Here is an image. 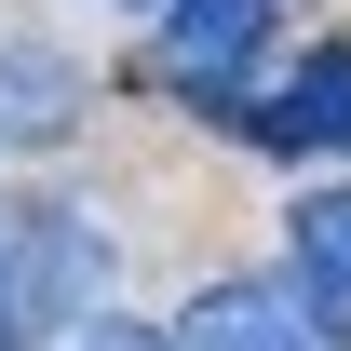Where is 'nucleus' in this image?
<instances>
[{
    "label": "nucleus",
    "instance_id": "2",
    "mask_svg": "<svg viewBox=\"0 0 351 351\" xmlns=\"http://www.w3.org/2000/svg\"><path fill=\"white\" fill-rule=\"evenodd\" d=\"M270 27H284V0H176V27H162L176 95H230V82L270 54Z\"/></svg>",
    "mask_w": 351,
    "mask_h": 351
},
{
    "label": "nucleus",
    "instance_id": "4",
    "mask_svg": "<svg viewBox=\"0 0 351 351\" xmlns=\"http://www.w3.org/2000/svg\"><path fill=\"white\" fill-rule=\"evenodd\" d=\"M257 149H284V162H298V149H351V41L298 54V82L257 108Z\"/></svg>",
    "mask_w": 351,
    "mask_h": 351
},
{
    "label": "nucleus",
    "instance_id": "7",
    "mask_svg": "<svg viewBox=\"0 0 351 351\" xmlns=\"http://www.w3.org/2000/svg\"><path fill=\"white\" fill-rule=\"evenodd\" d=\"M54 351H176V338H149V324H68Z\"/></svg>",
    "mask_w": 351,
    "mask_h": 351
},
{
    "label": "nucleus",
    "instance_id": "5",
    "mask_svg": "<svg viewBox=\"0 0 351 351\" xmlns=\"http://www.w3.org/2000/svg\"><path fill=\"white\" fill-rule=\"evenodd\" d=\"M284 243H298V311L311 324H351V189H298Z\"/></svg>",
    "mask_w": 351,
    "mask_h": 351
},
{
    "label": "nucleus",
    "instance_id": "6",
    "mask_svg": "<svg viewBox=\"0 0 351 351\" xmlns=\"http://www.w3.org/2000/svg\"><path fill=\"white\" fill-rule=\"evenodd\" d=\"M82 108V82L54 68V54H27V41H0V135H54Z\"/></svg>",
    "mask_w": 351,
    "mask_h": 351
},
{
    "label": "nucleus",
    "instance_id": "3",
    "mask_svg": "<svg viewBox=\"0 0 351 351\" xmlns=\"http://www.w3.org/2000/svg\"><path fill=\"white\" fill-rule=\"evenodd\" d=\"M176 351H324V324L284 284H203L189 324H176Z\"/></svg>",
    "mask_w": 351,
    "mask_h": 351
},
{
    "label": "nucleus",
    "instance_id": "8",
    "mask_svg": "<svg viewBox=\"0 0 351 351\" xmlns=\"http://www.w3.org/2000/svg\"><path fill=\"white\" fill-rule=\"evenodd\" d=\"M0 351H27V324H14V284H0Z\"/></svg>",
    "mask_w": 351,
    "mask_h": 351
},
{
    "label": "nucleus",
    "instance_id": "1",
    "mask_svg": "<svg viewBox=\"0 0 351 351\" xmlns=\"http://www.w3.org/2000/svg\"><path fill=\"white\" fill-rule=\"evenodd\" d=\"M0 284H14V324H27V338H54L68 311H95V284H108L95 217H68V203H0Z\"/></svg>",
    "mask_w": 351,
    "mask_h": 351
}]
</instances>
